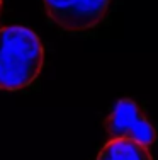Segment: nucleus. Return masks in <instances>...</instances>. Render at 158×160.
<instances>
[{
    "label": "nucleus",
    "mask_w": 158,
    "mask_h": 160,
    "mask_svg": "<svg viewBox=\"0 0 158 160\" xmlns=\"http://www.w3.org/2000/svg\"><path fill=\"white\" fill-rule=\"evenodd\" d=\"M44 49L36 32L24 26L0 29V89L21 90L37 78Z\"/></svg>",
    "instance_id": "obj_1"
},
{
    "label": "nucleus",
    "mask_w": 158,
    "mask_h": 160,
    "mask_svg": "<svg viewBox=\"0 0 158 160\" xmlns=\"http://www.w3.org/2000/svg\"><path fill=\"white\" fill-rule=\"evenodd\" d=\"M48 16L66 31H87L105 17L111 0H43Z\"/></svg>",
    "instance_id": "obj_2"
},
{
    "label": "nucleus",
    "mask_w": 158,
    "mask_h": 160,
    "mask_svg": "<svg viewBox=\"0 0 158 160\" xmlns=\"http://www.w3.org/2000/svg\"><path fill=\"white\" fill-rule=\"evenodd\" d=\"M104 126L109 136H112V140H133V142L141 143L143 147H150L156 140L155 126L129 99H121L114 106Z\"/></svg>",
    "instance_id": "obj_3"
},
{
    "label": "nucleus",
    "mask_w": 158,
    "mask_h": 160,
    "mask_svg": "<svg viewBox=\"0 0 158 160\" xmlns=\"http://www.w3.org/2000/svg\"><path fill=\"white\" fill-rule=\"evenodd\" d=\"M97 160H153L148 152V147L133 140H111L100 150Z\"/></svg>",
    "instance_id": "obj_4"
},
{
    "label": "nucleus",
    "mask_w": 158,
    "mask_h": 160,
    "mask_svg": "<svg viewBox=\"0 0 158 160\" xmlns=\"http://www.w3.org/2000/svg\"><path fill=\"white\" fill-rule=\"evenodd\" d=\"M0 5H2V0H0Z\"/></svg>",
    "instance_id": "obj_5"
}]
</instances>
